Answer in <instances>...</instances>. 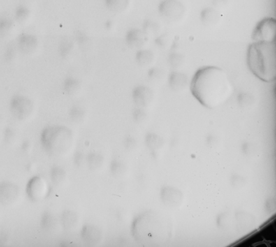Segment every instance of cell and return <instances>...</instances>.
I'll use <instances>...</instances> for the list:
<instances>
[{"instance_id": "ffe728a7", "label": "cell", "mask_w": 276, "mask_h": 247, "mask_svg": "<svg viewBox=\"0 0 276 247\" xmlns=\"http://www.w3.org/2000/svg\"><path fill=\"white\" fill-rule=\"evenodd\" d=\"M170 85L174 90H182L185 88L188 78L185 74L179 72H173L170 76Z\"/></svg>"}, {"instance_id": "ac0fdd59", "label": "cell", "mask_w": 276, "mask_h": 247, "mask_svg": "<svg viewBox=\"0 0 276 247\" xmlns=\"http://www.w3.org/2000/svg\"><path fill=\"white\" fill-rule=\"evenodd\" d=\"M30 17H31V10L27 5L20 4L15 8L13 18L16 24L24 25L28 22Z\"/></svg>"}, {"instance_id": "e0dca14e", "label": "cell", "mask_w": 276, "mask_h": 247, "mask_svg": "<svg viewBox=\"0 0 276 247\" xmlns=\"http://www.w3.org/2000/svg\"><path fill=\"white\" fill-rule=\"evenodd\" d=\"M220 18H221L220 14L214 8H207L202 10L201 20L205 25L208 26L215 25Z\"/></svg>"}, {"instance_id": "f546056e", "label": "cell", "mask_w": 276, "mask_h": 247, "mask_svg": "<svg viewBox=\"0 0 276 247\" xmlns=\"http://www.w3.org/2000/svg\"><path fill=\"white\" fill-rule=\"evenodd\" d=\"M3 136H4L5 142L12 143L14 142L15 138H16V132L13 128L7 127L3 131Z\"/></svg>"}, {"instance_id": "d4e9b609", "label": "cell", "mask_w": 276, "mask_h": 247, "mask_svg": "<svg viewBox=\"0 0 276 247\" xmlns=\"http://www.w3.org/2000/svg\"><path fill=\"white\" fill-rule=\"evenodd\" d=\"M136 59L141 66H148L154 60V54L152 51L141 49L137 52Z\"/></svg>"}, {"instance_id": "ba28073f", "label": "cell", "mask_w": 276, "mask_h": 247, "mask_svg": "<svg viewBox=\"0 0 276 247\" xmlns=\"http://www.w3.org/2000/svg\"><path fill=\"white\" fill-rule=\"evenodd\" d=\"M160 13L163 17L171 21L180 20L185 13V8L178 0H164L159 8Z\"/></svg>"}, {"instance_id": "9c48e42d", "label": "cell", "mask_w": 276, "mask_h": 247, "mask_svg": "<svg viewBox=\"0 0 276 247\" xmlns=\"http://www.w3.org/2000/svg\"><path fill=\"white\" fill-rule=\"evenodd\" d=\"M20 197L18 186L10 181L0 183V202L4 206H11L15 204Z\"/></svg>"}, {"instance_id": "cb8c5ba5", "label": "cell", "mask_w": 276, "mask_h": 247, "mask_svg": "<svg viewBox=\"0 0 276 247\" xmlns=\"http://www.w3.org/2000/svg\"><path fill=\"white\" fill-rule=\"evenodd\" d=\"M51 181L54 185H59L66 179V171L61 166H54L50 172Z\"/></svg>"}, {"instance_id": "f1b7e54d", "label": "cell", "mask_w": 276, "mask_h": 247, "mask_svg": "<svg viewBox=\"0 0 276 247\" xmlns=\"http://www.w3.org/2000/svg\"><path fill=\"white\" fill-rule=\"evenodd\" d=\"M159 26L156 23L153 22L152 20H147L144 26V31L147 35H155L157 34L159 31Z\"/></svg>"}, {"instance_id": "3957f363", "label": "cell", "mask_w": 276, "mask_h": 247, "mask_svg": "<svg viewBox=\"0 0 276 247\" xmlns=\"http://www.w3.org/2000/svg\"><path fill=\"white\" fill-rule=\"evenodd\" d=\"M247 65L251 73L267 83L276 77L275 42H253L247 52Z\"/></svg>"}, {"instance_id": "4fadbf2b", "label": "cell", "mask_w": 276, "mask_h": 247, "mask_svg": "<svg viewBox=\"0 0 276 247\" xmlns=\"http://www.w3.org/2000/svg\"><path fill=\"white\" fill-rule=\"evenodd\" d=\"M16 22L13 17L9 15L0 17V38H7L13 34Z\"/></svg>"}, {"instance_id": "2e32d148", "label": "cell", "mask_w": 276, "mask_h": 247, "mask_svg": "<svg viewBox=\"0 0 276 247\" xmlns=\"http://www.w3.org/2000/svg\"><path fill=\"white\" fill-rule=\"evenodd\" d=\"M74 47V40L64 38L62 41L60 42L59 45H58V55L62 59H68L72 55V54L73 53Z\"/></svg>"}, {"instance_id": "30bf717a", "label": "cell", "mask_w": 276, "mask_h": 247, "mask_svg": "<svg viewBox=\"0 0 276 247\" xmlns=\"http://www.w3.org/2000/svg\"><path fill=\"white\" fill-rule=\"evenodd\" d=\"M38 39L36 35L31 33H21L17 37L16 46L18 49L19 52L24 55H31L35 53L37 50Z\"/></svg>"}, {"instance_id": "603a6c76", "label": "cell", "mask_w": 276, "mask_h": 247, "mask_svg": "<svg viewBox=\"0 0 276 247\" xmlns=\"http://www.w3.org/2000/svg\"><path fill=\"white\" fill-rule=\"evenodd\" d=\"M133 99L138 105H145L151 96V92L145 87H136L133 93Z\"/></svg>"}, {"instance_id": "9a60e30c", "label": "cell", "mask_w": 276, "mask_h": 247, "mask_svg": "<svg viewBox=\"0 0 276 247\" xmlns=\"http://www.w3.org/2000/svg\"><path fill=\"white\" fill-rule=\"evenodd\" d=\"M61 225L66 231H71L78 225V218L75 212L66 210L61 217Z\"/></svg>"}, {"instance_id": "4316f807", "label": "cell", "mask_w": 276, "mask_h": 247, "mask_svg": "<svg viewBox=\"0 0 276 247\" xmlns=\"http://www.w3.org/2000/svg\"><path fill=\"white\" fill-rule=\"evenodd\" d=\"M19 50L16 45H10L7 47L4 54L5 62L11 64L16 60Z\"/></svg>"}, {"instance_id": "7402d4cb", "label": "cell", "mask_w": 276, "mask_h": 247, "mask_svg": "<svg viewBox=\"0 0 276 247\" xmlns=\"http://www.w3.org/2000/svg\"><path fill=\"white\" fill-rule=\"evenodd\" d=\"M104 158L103 155H100V153L96 152H89L87 156H86V162L88 167L91 171H96L101 167L102 164H103Z\"/></svg>"}, {"instance_id": "484cf974", "label": "cell", "mask_w": 276, "mask_h": 247, "mask_svg": "<svg viewBox=\"0 0 276 247\" xmlns=\"http://www.w3.org/2000/svg\"><path fill=\"white\" fill-rule=\"evenodd\" d=\"M86 113L82 107L74 105L69 110V117L70 120L74 122H80L85 117Z\"/></svg>"}, {"instance_id": "6da1fadb", "label": "cell", "mask_w": 276, "mask_h": 247, "mask_svg": "<svg viewBox=\"0 0 276 247\" xmlns=\"http://www.w3.org/2000/svg\"><path fill=\"white\" fill-rule=\"evenodd\" d=\"M191 92L202 105L210 109L223 104L233 93V86L226 72L216 66H205L195 73Z\"/></svg>"}, {"instance_id": "8992f818", "label": "cell", "mask_w": 276, "mask_h": 247, "mask_svg": "<svg viewBox=\"0 0 276 247\" xmlns=\"http://www.w3.org/2000/svg\"><path fill=\"white\" fill-rule=\"evenodd\" d=\"M10 109L14 117L19 120H25L32 113L33 103L29 97L22 94L13 96L10 102Z\"/></svg>"}, {"instance_id": "d590c367", "label": "cell", "mask_w": 276, "mask_h": 247, "mask_svg": "<svg viewBox=\"0 0 276 247\" xmlns=\"http://www.w3.org/2000/svg\"><path fill=\"white\" fill-rule=\"evenodd\" d=\"M2 131V119L0 117V132Z\"/></svg>"}, {"instance_id": "277c9868", "label": "cell", "mask_w": 276, "mask_h": 247, "mask_svg": "<svg viewBox=\"0 0 276 247\" xmlns=\"http://www.w3.org/2000/svg\"><path fill=\"white\" fill-rule=\"evenodd\" d=\"M40 141L46 152L52 155L66 153L73 142V133L64 126H52L42 131Z\"/></svg>"}, {"instance_id": "52a82bcc", "label": "cell", "mask_w": 276, "mask_h": 247, "mask_svg": "<svg viewBox=\"0 0 276 247\" xmlns=\"http://www.w3.org/2000/svg\"><path fill=\"white\" fill-rule=\"evenodd\" d=\"M47 183L41 176H33L26 187V194L31 201L36 202L47 197L49 191Z\"/></svg>"}, {"instance_id": "4dcf8cb0", "label": "cell", "mask_w": 276, "mask_h": 247, "mask_svg": "<svg viewBox=\"0 0 276 247\" xmlns=\"http://www.w3.org/2000/svg\"><path fill=\"white\" fill-rule=\"evenodd\" d=\"M169 63L173 68H179L184 63V57L181 54L173 53L170 55Z\"/></svg>"}, {"instance_id": "5bb4252c", "label": "cell", "mask_w": 276, "mask_h": 247, "mask_svg": "<svg viewBox=\"0 0 276 247\" xmlns=\"http://www.w3.org/2000/svg\"><path fill=\"white\" fill-rule=\"evenodd\" d=\"M82 87V84L78 78L73 76H67L63 82V90L67 95L76 94Z\"/></svg>"}, {"instance_id": "83f0119b", "label": "cell", "mask_w": 276, "mask_h": 247, "mask_svg": "<svg viewBox=\"0 0 276 247\" xmlns=\"http://www.w3.org/2000/svg\"><path fill=\"white\" fill-rule=\"evenodd\" d=\"M74 42L81 47L87 46L89 42V37L84 31L78 30L74 33Z\"/></svg>"}, {"instance_id": "44dd1931", "label": "cell", "mask_w": 276, "mask_h": 247, "mask_svg": "<svg viewBox=\"0 0 276 247\" xmlns=\"http://www.w3.org/2000/svg\"><path fill=\"white\" fill-rule=\"evenodd\" d=\"M56 225H57V220H56L53 214L50 213V212H45L42 215L41 220H40V227L44 231H47V232L53 231L55 229Z\"/></svg>"}, {"instance_id": "7c38bea8", "label": "cell", "mask_w": 276, "mask_h": 247, "mask_svg": "<svg viewBox=\"0 0 276 247\" xmlns=\"http://www.w3.org/2000/svg\"><path fill=\"white\" fill-rule=\"evenodd\" d=\"M81 238L83 242L88 246H96L102 239L101 231L99 228L87 224L82 227L81 231Z\"/></svg>"}, {"instance_id": "d6986e66", "label": "cell", "mask_w": 276, "mask_h": 247, "mask_svg": "<svg viewBox=\"0 0 276 247\" xmlns=\"http://www.w3.org/2000/svg\"><path fill=\"white\" fill-rule=\"evenodd\" d=\"M104 3L109 11L121 13L128 8L130 0H104Z\"/></svg>"}, {"instance_id": "d6a6232c", "label": "cell", "mask_w": 276, "mask_h": 247, "mask_svg": "<svg viewBox=\"0 0 276 247\" xmlns=\"http://www.w3.org/2000/svg\"><path fill=\"white\" fill-rule=\"evenodd\" d=\"M149 77L152 79H158V78H161L163 76V71L162 70L158 69L157 68H152L149 71Z\"/></svg>"}, {"instance_id": "1f68e13d", "label": "cell", "mask_w": 276, "mask_h": 247, "mask_svg": "<svg viewBox=\"0 0 276 247\" xmlns=\"http://www.w3.org/2000/svg\"><path fill=\"white\" fill-rule=\"evenodd\" d=\"M73 160L75 166H76L77 167H80L85 162L86 157L82 152L77 151L75 152L74 155H73Z\"/></svg>"}, {"instance_id": "5b68a950", "label": "cell", "mask_w": 276, "mask_h": 247, "mask_svg": "<svg viewBox=\"0 0 276 247\" xmlns=\"http://www.w3.org/2000/svg\"><path fill=\"white\" fill-rule=\"evenodd\" d=\"M276 20L274 17H265L260 21L252 34L254 42H275Z\"/></svg>"}, {"instance_id": "7a4b0ae2", "label": "cell", "mask_w": 276, "mask_h": 247, "mask_svg": "<svg viewBox=\"0 0 276 247\" xmlns=\"http://www.w3.org/2000/svg\"><path fill=\"white\" fill-rule=\"evenodd\" d=\"M131 233L135 241L142 246H166L173 237V220L164 211L149 210L133 220Z\"/></svg>"}, {"instance_id": "e575fe53", "label": "cell", "mask_w": 276, "mask_h": 247, "mask_svg": "<svg viewBox=\"0 0 276 247\" xmlns=\"http://www.w3.org/2000/svg\"><path fill=\"white\" fill-rule=\"evenodd\" d=\"M30 149H31V143H30V141H24L22 145H21V150H22L24 152H28L29 151Z\"/></svg>"}, {"instance_id": "836d02e7", "label": "cell", "mask_w": 276, "mask_h": 247, "mask_svg": "<svg viewBox=\"0 0 276 247\" xmlns=\"http://www.w3.org/2000/svg\"><path fill=\"white\" fill-rule=\"evenodd\" d=\"M213 4L216 8H224L227 5V0H214Z\"/></svg>"}, {"instance_id": "8fae6325", "label": "cell", "mask_w": 276, "mask_h": 247, "mask_svg": "<svg viewBox=\"0 0 276 247\" xmlns=\"http://www.w3.org/2000/svg\"><path fill=\"white\" fill-rule=\"evenodd\" d=\"M148 41V35L144 30L132 29L128 31L126 36V44L130 48L141 50Z\"/></svg>"}]
</instances>
